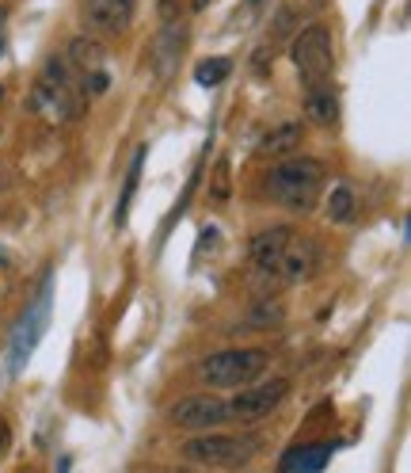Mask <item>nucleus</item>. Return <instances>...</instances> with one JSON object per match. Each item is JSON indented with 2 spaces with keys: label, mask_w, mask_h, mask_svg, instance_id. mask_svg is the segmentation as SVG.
<instances>
[{
  "label": "nucleus",
  "mask_w": 411,
  "mask_h": 473,
  "mask_svg": "<svg viewBox=\"0 0 411 473\" xmlns=\"http://www.w3.org/2000/svg\"><path fill=\"white\" fill-rule=\"evenodd\" d=\"M88 107V96L81 92V84L69 77L65 58H46L39 69V81L31 88V115H39L53 126L81 119Z\"/></svg>",
  "instance_id": "obj_1"
},
{
  "label": "nucleus",
  "mask_w": 411,
  "mask_h": 473,
  "mask_svg": "<svg viewBox=\"0 0 411 473\" xmlns=\"http://www.w3.org/2000/svg\"><path fill=\"white\" fill-rule=\"evenodd\" d=\"M301 138H305L301 122H282V126H274L263 141H259V153H263V157H286V153H293L297 145H301Z\"/></svg>",
  "instance_id": "obj_16"
},
{
  "label": "nucleus",
  "mask_w": 411,
  "mask_h": 473,
  "mask_svg": "<svg viewBox=\"0 0 411 473\" xmlns=\"http://www.w3.org/2000/svg\"><path fill=\"white\" fill-rule=\"evenodd\" d=\"M134 12H138V0H84L81 20L100 39V34H122L134 24Z\"/></svg>",
  "instance_id": "obj_9"
},
{
  "label": "nucleus",
  "mask_w": 411,
  "mask_h": 473,
  "mask_svg": "<svg viewBox=\"0 0 411 473\" xmlns=\"http://www.w3.org/2000/svg\"><path fill=\"white\" fill-rule=\"evenodd\" d=\"M324 184H328V169H324V160H316V157H286V160H278L263 179L271 203H282V207L301 210V214L316 207Z\"/></svg>",
  "instance_id": "obj_2"
},
{
  "label": "nucleus",
  "mask_w": 411,
  "mask_h": 473,
  "mask_svg": "<svg viewBox=\"0 0 411 473\" xmlns=\"http://www.w3.org/2000/svg\"><path fill=\"white\" fill-rule=\"evenodd\" d=\"M157 473H191V469H157Z\"/></svg>",
  "instance_id": "obj_26"
},
{
  "label": "nucleus",
  "mask_w": 411,
  "mask_h": 473,
  "mask_svg": "<svg viewBox=\"0 0 411 473\" xmlns=\"http://www.w3.org/2000/svg\"><path fill=\"white\" fill-rule=\"evenodd\" d=\"M259 454V435H225V431H202L183 443V459L206 469H240Z\"/></svg>",
  "instance_id": "obj_4"
},
{
  "label": "nucleus",
  "mask_w": 411,
  "mask_h": 473,
  "mask_svg": "<svg viewBox=\"0 0 411 473\" xmlns=\"http://www.w3.org/2000/svg\"><path fill=\"white\" fill-rule=\"evenodd\" d=\"M331 459V443H309V447H293L282 459V473H320Z\"/></svg>",
  "instance_id": "obj_14"
},
{
  "label": "nucleus",
  "mask_w": 411,
  "mask_h": 473,
  "mask_svg": "<svg viewBox=\"0 0 411 473\" xmlns=\"http://www.w3.org/2000/svg\"><path fill=\"white\" fill-rule=\"evenodd\" d=\"M103 62H107V46L96 39V34H77V39L69 43V62L65 65H72L81 77L84 72L103 69Z\"/></svg>",
  "instance_id": "obj_13"
},
{
  "label": "nucleus",
  "mask_w": 411,
  "mask_h": 473,
  "mask_svg": "<svg viewBox=\"0 0 411 473\" xmlns=\"http://www.w3.org/2000/svg\"><path fill=\"white\" fill-rule=\"evenodd\" d=\"M290 62L297 69V81L305 88L316 84H331L335 72V46H331V31L324 24H312L301 34H293L290 43Z\"/></svg>",
  "instance_id": "obj_5"
},
{
  "label": "nucleus",
  "mask_w": 411,
  "mask_h": 473,
  "mask_svg": "<svg viewBox=\"0 0 411 473\" xmlns=\"http://www.w3.org/2000/svg\"><path fill=\"white\" fill-rule=\"evenodd\" d=\"M46 324H50V275L43 279L39 294H34V302L24 309V317H20V324H15V333H12V355H8L12 374H20L27 367V359H31L34 348H39Z\"/></svg>",
  "instance_id": "obj_6"
},
{
  "label": "nucleus",
  "mask_w": 411,
  "mask_h": 473,
  "mask_svg": "<svg viewBox=\"0 0 411 473\" xmlns=\"http://www.w3.org/2000/svg\"><path fill=\"white\" fill-rule=\"evenodd\" d=\"M233 72V62L229 58H206V62H198L195 65V81L202 84V88H217L221 81H225Z\"/></svg>",
  "instance_id": "obj_19"
},
{
  "label": "nucleus",
  "mask_w": 411,
  "mask_h": 473,
  "mask_svg": "<svg viewBox=\"0 0 411 473\" xmlns=\"http://www.w3.org/2000/svg\"><path fill=\"white\" fill-rule=\"evenodd\" d=\"M282 321H286V305L278 302V298H259L252 309H248V317L240 329H248V333H271V329H282Z\"/></svg>",
  "instance_id": "obj_15"
},
{
  "label": "nucleus",
  "mask_w": 411,
  "mask_h": 473,
  "mask_svg": "<svg viewBox=\"0 0 411 473\" xmlns=\"http://www.w3.org/2000/svg\"><path fill=\"white\" fill-rule=\"evenodd\" d=\"M191 5H195V12H202L206 5H210V0H191Z\"/></svg>",
  "instance_id": "obj_24"
},
{
  "label": "nucleus",
  "mask_w": 411,
  "mask_h": 473,
  "mask_svg": "<svg viewBox=\"0 0 411 473\" xmlns=\"http://www.w3.org/2000/svg\"><path fill=\"white\" fill-rule=\"evenodd\" d=\"M252 5H259V0H252Z\"/></svg>",
  "instance_id": "obj_28"
},
{
  "label": "nucleus",
  "mask_w": 411,
  "mask_h": 473,
  "mask_svg": "<svg viewBox=\"0 0 411 473\" xmlns=\"http://www.w3.org/2000/svg\"><path fill=\"white\" fill-rule=\"evenodd\" d=\"M214 203H229V160H217V184H214Z\"/></svg>",
  "instance_id": "obj_22"
},
{
  "label": "nucleus",
  "mask_w": 411,
  "mask_h": 473,
  "mask_svg": "<svg viewBox=\"0 0 411 473\" xmlns=\"http://www.w3.org/2000/svg\"><path fill=\"white\" fill-rule=\"evenodd\" d=\"M293 236H297L293 226H267V229H259V233L252 236V245H248L252 264H255L259 271H267V275H274Z\"/></svg>",
  "instance_id": "obj_11"
},
{
  "label": "nucleus",
  "mask_w": 411,
  "mask_h": 473,
  "mask_svg": "<svg viewBox=\"0 0 411 473\" xmlns=\"http://www.w3.org/2000/svg\"><path fill=\"white\" fill-rule=\"evenodd\" d=\"M271 367V355L263 348H225L195 362V378L210 390H244L252 381L263 378Z\"/></svg>",
  "instance_id": "obj_3"
},
{
  "label": "nucleus",
  "mask_w": 411,
  "mask_h": 473,
  "mask_svg": "<svg viewBox=\"0 0 411 473\" xmlns=\"http://www.w3.org/2000/svg\"><path fill=\"white\" fill-rule=\"evenodd\" d=\"M8 447H12V428H8L5 416H0V459L8 454Z\"/></svg>",
  "instance_id": "obj_23"
},
{
  "label": "nucleus",
  "mask_w": 411,
  "mask_h": 473,
  "mask_svg": "<svg viewBox=\"0 0 411 473\" xmlns=\"http://www.w3.org/2000/svg\"><path fill=\"white\" fill-rule=\"evenodd\" d=\"M320 267H324V245L312 241V236H301V233H297L293 241H290L286 256H282V264H278L274 275L282 279V283H309Z\"/></svg>",
  "instance_id": "obj_10"
},
{
  "label": "nucleus",
  "mask_w": 411,
  "mask_h": 473,
  "mask_svg": "<svg viewBox=\"0 0 411 473\" xmlns=\"http://www.w3.org/2000/svg\"><path fill=\"white\" fill-rule=\"evenodd\" d=\"M293 24H297V12H293V5H282L278 8V20H274V27H271V43H278L282 34H290L293 31Z\"/></svg>",
  "instance_id": "obj_20"
},
{
  "label": "nucleus",
  "mask_w": 411,
  "mask_h": 473,
  "mask_svg": "<svg viewBox=\"0 0 411 473\" xmlns=\"http://www.w3.org/2000/svg\"><path fill=\"white\" fill-rule=\"evenodd\" d=\"M58 473H69V459H62V462H58Z\"/></svg>",
  "instance_id": "obj_25"
},
{
  "label": "nucleus",
  "mask_w": 411,
  "mask_h": 473,
  "mask_svg": "<svg viewBox=\"0 0 411 473\" xmlns=\"http://www.w3.org/2000/svg\"><path fill=\"white\" fill-rule=\"evenodd\" d=\"M141 169H145V145H141V150L134 153V160H129L126 184H122L119 207H115V226H126V217H129V203H134V191H138V179H141Z\"/></svg>",
  "instance_id": "obj_17"
},
{
  "label": "nucleus",
  "mask_w": 411,
  "mask_h": 473,
  "mask_svg": "<svg viewBox=\"0 0 411 473\" xmlns=\"http://www.w3.org/2000/svg\"><path fill=\"white\" fill-rule=\"evenodd\" d=\"M167 420L183 431H217L229 424V401L217 393H191V397H179V401L167 409Z\"/></svg>",
  "instance_id": "obj_7"
},
{
  "label": "nucleus",
  "mask_w": 411,
  "mask_h": 473,
  "mask_svg": "<svg viewBox=\"0 0 411 473\" xmlns=\"http://www.w3.org/2000/svg\"><path fill=\"white\" fill-rule=\"evenodd\" d=\"M354 210H358V198H354V191L347 184H335L331 195H328V207H324L328 222L343 226V222H350V217H354Z\"/></svg>",
  "instance_id": "obj_18"
},
{
  "label": "nucleus",
  "mask_w": 411,
  "mask_h": 473,
  "mask_svg": "<svg viewBox=\"0 0 411 473\" xmlns=\"http://www.w3.org/2000/svg\"><path fill=\"white\" fill-rule=\"evenodd\" d=\"M305 115L316 126H335L339 122V96H335L331 84L305 88Z\"/></svg>",
  "instance_id": "obj_12"
},
{
  "label": "nucleus",
  "mask_w": 411,
  "mask_h": 473,
  "mask_svg": "<svg viewBox=\"0 0 411 473\" xmlns=\"http://www.w3.org/2000/svg\"><path fill=\"white\" fill-rule=\"evenodd\" d=\"M107 88H110V77H107L103 69H96V72H84V84H81V92H84L88 100H91V96H103Z\"/></svg>",
  "instance_id": "obj_21"
},
{
  "label": "nucleus",
  "mask_w": 411,
  "mask_h": 473,
  "mask_svg": "<svg viewBox=\"0 0 411 473\" xmlns=\"http://www.w3.org/2000/svg\"><path fill=\"white\" fill-rule=\"evenodd\" d=\"M290 393V381L286 378H271V381H252V386L240 390L233 401H229V420L240 424H259L286 401Z\"/></svg>",
  "instance_id": "obj_8"
},
{
  "label": "nucleus",
  "mask_w": 411,
  "mask_h": 473,
  "mask_svg": "<svg viewBox=\"0 0 411 473\" xmlns=\"http://www.w3.org/2000/svg\"><path fill=\"white\" fill-rule=\"evenodd\" d=\"M312 5H324V0H312Z\"/></svg>",
  "instance_id": "obj_27"
}]
</instances>
